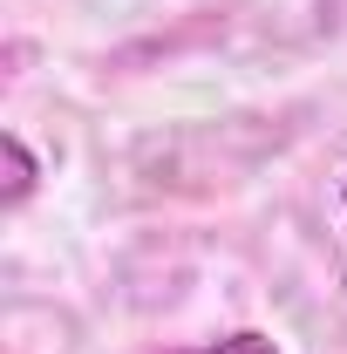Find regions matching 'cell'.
Returning a JSON list of instances; mask_svg holds the SVG:
<instances>
[{
	"mask_svg": "<svg viewBox=\"0 0 347 354\" xmlns=\"http://www.w3.org/2000/svg\"><path fill=\"white\" fill-rule=\"evenodd\" d=\"M0 177H7V184H0V205H7V212H21V205L35 198V184H41V157L28 150L21 130H0Z\"/></svg>",
	"mask_w": 347,
	"mask_h": 354,
	"instance_id": "obj_1",
	"label": "cell"
},
{
	"mask_svg": "<svg viewBox=\"0 0 347 354\" xmlns=\"http://www.w3.org/2000/svg\"><path fill=\"white\" fill-rule=\"evenodd\" d=\"M164 354H286V348L259 327H238V334H218V341H198V348H164Z\"/></svg>",
	"mask_w": 347,
	"mask_h": 354,
	"instance_id": "obj_2",
	"label": "cell"
},
{
	"mask_svg": "<svg viewBox=\"0 0 347 354\" xmlns=\"http://www.w3.org/2000/svg\"><path fill=\"white\" fill-rule=\"evenodd\" d=\"M341 212H347V184H341Z\"/></svg>",
	"mask_w": 347,
	"mask_h": 354,
	"instance_id": "obj_3",
	"label": "cell"
}]
</instances>
